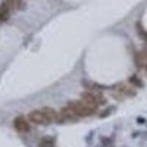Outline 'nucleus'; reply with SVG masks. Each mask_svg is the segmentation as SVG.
<instances>
[{
	"mask_svg": "<svg viewBox=\"0 0 147 147\" xmlns=\"http://www.w3.org/2000/svg\"><path fill=\"white\" fill-rule=\"evenodd\" d=\"M10 6L7 3L2 5V7H0V22H5L9 16H10Z\"/></svg>",
	"mask_w": 147,
	"mask_h": 147,
	"instance_id": "obj_6",
	"label": "nucleus"
},
{
	"mask_svg": "<svg viewBox=\"0 0 147 147\" xmlns=\"http://www.w3.org/2000/svg\"><path fill=\"white\" fill-rule=\"evenodd\" d=\"M134 60H136V65L141 69H147V56L143 52H137L134 55Z\"/></svg>",
	"mask_w": 147,
	"mask_h": 147,
	"instance_id": "obj_5",
	"label": "nucleus"
},
{
	"mask_svg": "<svg viewBox=\"0 0 147 147\" xmlns=\"http://www.w3.org/2000/svg\"><path fill=\"white\" fill-rule=\"evenodd\" d=\"M129 82H131V84H134L136 87H143V81H141L137 75H132V77L129 78Z\"/></svg>",
	"mask_w": 147,
	"mask_h": 147,
	"instance_id": "obj_10",
	"label": "nucleus"
},
{
	"mask_svg": "<svg viewBox=\"0 0 147 147\" xmlns=\"http://www.w3.org/2000/svg\"><path fill=\"white\" fill-rule=\"evenodd\" d=\"M137 34L141 37V38H143L144 41H147V31H146V30H144V28L140 25V24H137Z\"/></svg>",
	"mask_w": 147,
	"mask_h": 147,
	"instance_id": "obj_9",
	"label": "nucleus"
},
{
	"mask_svg": "<svg viewBox=\"0 0 147 147\" xmlns=\"http://www.w3.org/2000/svg\"><path fill=\"white\" fill-rule=\"evenodd\" d=\"M28 119L32 124H37V125H49L50 124V121H49V118L44 115L43 110H32V112H30Z\"/></svg>",
	"mask_w": 147,
	"mask_h": 147,
	"instance_id": "obj_3",
	"label": "nucleus"
},
{
	"mask_svg": "<svg viewBox=\"0 0 147 147\" xmlns=\"http://www.w3.org/2000/svg\"><path fill=\"white\" fill-rule=\"evenodd\" d=\"M13 124H15V128L19 131V132H28L30 131V124L25 121V118H22V116H18L15 121H13Z\"/></svg>",
	"mask_w": 147,
	"mask_h": 147,
	"instance_id": "obj_4",
	"label": "nucleus"
},
{
	"mask_svg": "<svg viewBox=\"0 0 147 147\" xmlns=\"http://www.w3.org/2000/svg\"><path fill=\"white\" fill-rule=\"evenodd\" d=\"M40 147H53V141H50V140H41Z\"/></svg>",
	"mask_w": 147,
	"mask_h": 147,
	"instance_id": "obj_11",
	"label": "nucleus"
},
{
	"mask_svg": "<svg viewBox=\"0 0 147 147\" xmlns=\"http://www.w3.org/2000/svg\"><path fill=\"white\" fill-rule=\"evenodd\" d=\"M66 107H68L77 118H78V116H80V118L90 116V115L94 113V107L88 106L87 103H84L82 100H81V102H80V100H77V102H69Z\"/></svg>",
	"mask_w": 147,
	"mask_h": 147,
	"instance_id": "obj_1",
	"label": "nucleus"
},
{
	"mask_svg": "<svg viewBox=\"0 0 147 147\" xmlns=\"http://www.w3.org/2000/svg\"><path fill=\"white\" fill-rule=\"evenodd\" d=\"M141 52H143V53H144V55H146V56H147V46H146V47H144V49H143V50H141Z\"/></svg>",
	"mask_w": 147,
	"mask_h": 147,
	"instance_id": "obj_12",
	"label": "nucleus"
},
{
	"mask_svg": "<svg viewBox=\"0 0 147 147\" xmlns=\"http://www.w3.org/2000/svg\"><path fill=\"white\" fill-rule=\"evenodd\" d=\"M82 102L96 109L97 106L105 105V103H106V99H105L100 93H96V91H91V90H90V91L82 93Z\"/></svg>",
	"mask_w": 147,
	"mask_h": 147,
	"instance_id": "obj_2",
	"label": "nucleus"
},
{
	"mask_svg": "<svg viewBox=\"0 0 147 147\" xmlns=\"http://www.w3.org/2000/svg\"><path fill=\"white\" fill-rule=\"evenodd\" d=\"M116 90H118L121 94H124V96H134V94H136V91L131 90V87H128V85H125V84L116 85Z\"/></svg>",
	"mask_w": 147,
	"mask_h": 147,
	"instance_id": "obj_7",
	"label": "nucleus"
},
{
	"mask_svg": "<svg viewBox=\"0 0 147 147\" xmlns=\"http://www.w3.org/2000/svg\"><path fill=\"white\" fill-rule=\"evenodd\" d=\"M7 5L10 6V9H19L24 5V0H7Z\"/></svg>",
	"mask_w": 147,
	"mask_h": 147,
	"instance_id": "obj_8",
	"label": "nucleus"
}]
</instances>
